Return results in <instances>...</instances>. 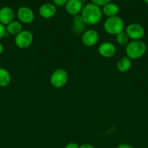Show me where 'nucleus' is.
Segmentation results:
<instances>
[{"mask_svg": "<svg viewBox=\"0 0 148 148\" xmlns=\"http://www.w3.org/2000/svg\"><path fill=\"white\" fill-rule=\"evenodd\" d=\"M102 10L100 7L89 3L83 7L81 16L84 23L89 25H95L98 24L102 18Z\"/></svg>", "mask_w": 148, "mask_h": 148, "instance_id": "nucleus-1", "label": "nucleus"}, {"mask_svg": "<svg viewBox=\"0 0 148 148\" xmlns=\"http://www.w3.org/2000/svg\"><path fill=\"white\" fill-rule=\"evenodd\" d=\"M146 51V44H145V42L141 40H132L126 45V56L131 60L140 59L145 54Z\"/></svg>", "mask_w": 148, "mask_h": 148, "instance_id": "nucleus-2", "label": "nucleus"}, {"mask_svg": "<svg viewBox=\"0 0 148 148\" xmlns=\"http://www.w3.org/2000/svg\"><path fill=\"white\" fill-rule=\"evenodd\" d=\"M104 31L110 35L116 36L123 31L125 28L124 21L118 16L107 17L104 22Z\"/></svg>", "mask_w": 148, "mask_h": 148, "instance_id": "nucleus-3", "label": "nucleus"}, {"mask_svg": "<svg viewBox=\"0 0 148 148\" xmlns=\"http://www.w3.org/2000/svg\"><path fill=\"white\" fill-rule=\"evenodd\" d=\"M68 80V74L64 69H57L52 72L50 77V82L55 88H62L67 84Z\"/></svg>", "mask_w": 148, "mask_h": 148, "instance_id": "nucleus-4", "label": "nucleus"}, {"mask_svg": "<svg viewBox=\"0 0 148 148\" xmlns=\"http://www.w3.org/2000/svg\"><path fill=\"white\" fill-rule=\"evenodd\" d=\"M33 41V35L27 30H22L15 37V43L17 47L25 49L28 48Z\"/></svg>", "mask_w": 148, "mask_h": 148, "instance_id": "nucleus-5", "label": "nucleus"}, {"mask_svg": "<svg viewBox=\"0 0 148 148\" xmlns=\"http://www.w3.org/2000/svg\"><path fill=\"white\" fill-rule=\"evenodd\" d=\"M126 33L132 40H141L145 36V30L143 26L138 23H131L126 27Z\"/></svg>", "mask_w": 148, "mask_h": 148, "instance_id": "nucleus-6", "label": "nucleus"}, {"mask_svg": "<svg viewBox=\"0 0 148 148\" xmlns=\"http://www.w3.org/2000/svg\"><path fill=\"white\" fill-rule=\"evenodd\" d=\"M98 32L93 29H89L83 33L81 36V41L82 43L86 47H92L94 46L99 41Z\"/></svg>", "mask_w": 148, "mask_h": 148, "instance_id": "nucleus-7", "label": "nucleus"}, {"mask_svg": "<svg viewBox=\"0 0 148 148\" xmlns=\"http://www.w3.org/2000/svg\"><path fill=\"white\" fill-rule=\"evenodd\" d=\"M17 15L20 23L24 24H30L35 19V14L33 10L30 7L26 6H23L18 9Z\"/></svg>", "mask_w": 148, "mask_h": 148, "instance_id": "nucleus-8", "label": "nucleus"}, {"mask_svg": "<svg viewBox=\"0 0 148 148\" xmlns=\"http://www.w3.org/2000/svg\"><path fill=\"white\" fill-rule=\"evenodd\" d=\"M98 52L102 57L111 58L115 54L116 47L111 42H103L99 46Z\"/></svg>", "mask_w": 148, "mask_h": 148, "instance_id": "nucleus-9", "label": "nucleus"}, {"mask_svg": "<svg viewBox=\"0 0 148 148\" xmlns=\"http://www.w3.org/2000/svg\"><path fill=\"white\" fill-rule=\"evenodd\" d=\"M84 7L81 0H68L65 4L67 13L73 16L79 14Z\"/></svg>", "mask_w": 148, "mask_h": 148, "instance_id": "nucleus-10", "label": "nucleus"}, {"mask_svg": "<svg viewBox=\"0 0 148 148\" xmlns=\"http://www.w3.org/2000/svg\"><path fill=\"white\" fill-rule=\"evenodd\" d=\"M57 12L56 6L51 3L43 4L39 10V13L44 19H50L55 15Z\"/></svg>", "mask_w": 148, "mask_h": 148, "instance_id": "nucleus-11", "label": "nucleus"}, {"mask_svg": "<svg viewBox=\"0 0 148 148\" xmlns=\"http://www.w3.org/2000/svg\"><path fill=\"white\" fill-rule=\"evenodd\" d=\"M14 17V11L10 7H3L0 9V23L4 25H7L12 22Z\"/></svg>", "mask_w": 148, "mask_h": 148, "instance_id": "nucleus-12", "label": "nucleus"}, {"mask_svg": "<svg viewBox=\"0 0 148 148\" xmlns=\"http://www.w3.org/2000/svg\"><path fill=\"white\" fill-rule=\"evenodd\" d=\"M102 13L107 17H114V16H117L118 14L119 11H120V8H119L118 5L115 3L109 2L104 6H103L102 8Z\"/></svg>", "mask_w": 148, "mask_h": 148, "instance_id": "nucleus-13", "label": "nucleus"}, {"mask_svg": "<svg viewBox=\"0 0 148 148\" xmlns=\"http://www.w3.org/2000/svg\"><path fill=\"white\" fill-rule=\"evenodd\" d=\"M6 30L9 35L17 36L18 33H20L23 30V25H22L20 22L13 20L10 24L6 25Z\"/></svg>", "mask_w": 148, "mask_h": 148, "instance_id": "nucleus-14", "label": "nucleus"}, {"mask_svg": "<svg viewBox=\"0 0 148 148\" xmlns=\"http://www.w3.org/2000/svg\"><path fill=\"white\" fill-rule=\"evenodd\" d=\"M86 24L84 23L81 14L73 16V30L76 33H81L84 30Z\"/></svg>", "mask_w": 148, "mask_h": 148, "instance_id": "nucleus-15", "label": "nucleus"}, {"mask_svg": "<svg viewBox=\"0 0 148 148\" xmlns=\"http://www.w3.org/2000/svg\"><path fill=\"white\" fill-rule=\"evenodd\" d=\"M131 59L127 56L121 58L117 62V69L120 72H126L131 67Z\"/></svg>", "mask_w": 148, "mask_h": 148, "instance_id": "nucleus-16", "label": "nucleus"}, {"mask_svg": "<svg viewBox=\"0 0 148 148\" xmlns=\"http://www.w3.org/2000/svg\"><path fill=\"white\" fill-rule=\"evenodd\" d=\"M11 82V75L5 68L0 67V88L7 87Z\"/></svg>", "mask_w": 148, "mask_h": 148, "instance_id": "nucleus-17", "label": "nucleus"}, {"mask_svg": "<svg viewBox=\"0 0 148 148\" xmlns=\"http://www.w3.org/2000/svg\"><path fill=\"white\" fill-rule=\"evenodd\" d=\"M129 38L126 32L123 31L116 35V42L120 46H126L129 43Z\"/></svg>", "mask_w": 148, "mask_h": 148, "instance_id": "nucleus-18", "label": "nucleus"}, {"mask_svg": "<svg viewBox=\"0 0 148 148\" xmlns=\"http://www.w3.org/2000/svg\"><path fill=\"white\" fill-rule=\"evenodd\" d=\"M91 3L99 6V7H103L107 3L110 2V0H91Z\"/></svg>", "mask_w": 148, "mask_h": 148, "instance_id": "nucleus-19", "label": "nucleus"}, {"mask_svg": "<svg viewBox=\"0 0 148 148\" xmlns=\"http://www.w3.org/2000/svg\"><path fill=\"white\" fill-rule=\"evenodd\" d=\"M7 34H8V33H7V30H6L5 25L0 23V40L7 36Z\"/></svg>", "mask_w": 148, "mask_h": 148, "instance_id": "nucleus-20", "label": "nucleus"}, {"mask_svg": "<svg viewBox=\"0 0 148 148\" xmlns=\"http://www.w3.org/2000/svg\"><path fill=\"white\" fill-rule=\"evenodd\" d=\"M67 1H68V0H53L54 4H55V6H58V7L65 5Z\"/></svg>", "mask_w": 148, "mask_h": 148, "instance_id": "nucleus-21", "label": "nucleus"}, {"mask_svg": "<svg viewBox=\"0 0 148 148\" xmlns=\"http://www.w3.org/2000/svg\"><path fill=\"white\" fill-rule=\"evenodd\" d=\"M65 148H80V146L75 143H69L65 145Z\"/></svg>", "mask_w": 148, "mask_h": 148, "instance_id": "nucleus-22", "label": "nucleus"}, {"mask_svg": "<svg viewBox=\"0 0 148 148\" xmlns=\"http://www.w3.org/2000/svg\"><path fill=\"white\" fill-rule=\"evenodd\" d=\"M117 148H133L131 145L126 144V143H123V144H120L118 146Z\"/></svg>", "mask_w": 148, "mask_h": 148, "instance_id": "nucleus-23", "label": "nucleus"}, {"mask_svg": "<svg viewBox=\"0 0 148 148\" xmlns=\"http://www.w3.org/2000/svg\"><path fill=\"white\" fill-rule=\"evenodd\" d=\"M80 148H94L90 144H84L80 146Z\"/></svg>", "mask_w": 148, "mask_h": 148, "instance_id": "nucleus-24", "label": "nucleus"}, {"mask_svg": "<svg viewBox=\"0 0 148 148\" xmlns=\"http://www.w3.org/2000/svg\"><path fill=\"white\" fill-rule=\"evenodd\" d=\"M4 52V46L1 43H0V55Z\"/></svg>", "mask_w": 148, "mask_h": 148, "instance_id": "nucleus-25", "label": "nucleus"}, {"mask_svg": "<svg viewBox=\"0 0 148 148\" xmlns=\"http://www.w3.org/2000/svg\"><path fill=\"white\" fill-rule=\"evenodd\" d=\"M144 1H145V3H146V4H148V0H143Z\"/></svg>", "mask_w": 148, "mask_h": 148, "instance_id": "nucleus-26", "label": "nucleus"}]
</instances>
